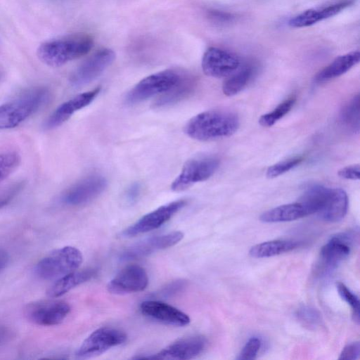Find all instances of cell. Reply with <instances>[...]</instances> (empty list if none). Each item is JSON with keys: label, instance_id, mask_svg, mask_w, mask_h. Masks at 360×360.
<instances>
[{"label": "cell", "instance_id": "cell-29", "mask_svg": "<svg viewBox=\"0 0 360 360\" xmlns=\"http://www.w3.org/2000/svg\"><path fill=\"white\" fill-rule=\"evenodd\" d=\"M20 163V157L16 152L0 153V182L7 179Z\"/></svg>", "mask_w": 360, "mask_h": 360}, {"label": "cell", "instance_id": "cell-28", "mask_svg": "<svg viewBox=\"0 0 360 360\" xmlns=\"http://www.w3.org/2000/svg\"><path fill=\"white\" fill-rule=\"evenodd\" d=\"M297 320L305 327L309 329H315L319 326L321 322V316L319 311L310 306L300 307L295 314Z\"/></svg>", "mask_w": 360, "mask_h": 360}, {"label": "cell", "instance_id": "cell-23", "mask_svg": "<svg viewBox=\"0 0 360 360\" xmlns=\"http://www.w3.org/2000/svg\"><path fill=\"white\" fill-rule=\"evenodd\" d=\"M255 71V66L251 63L239 68L224 82L223 93L227 96H233L240 92L252 79Z\"/></svg>", "mask_w": 360, "mask_h": 360}, {"label": "cell", "instance_id": "cell-20", "mask_svg": "<svg viewBox=\"0 0 360 360\" xmlns=\"http://www.w3.org/2000/svg\"><path fill=\"white\" fill-rule=\"evenodd\" d=\"M96 274L97 271L93 268L75 270L57 279L48 289L46 294L51 298L60 297L76 286L89 281Z\"/></svg>", "mask_w": 360, "mask_h": 360}, {"label": "cell", "instance_id": "cell-19", "mask_svg": "<svg viewBox=\"0 0 360 360\" xmlns=\"http://www.w3.org/2000/svg\"><path fill=\"white\" fill-rule=\"evenodd\" d=\"M348 209V197L342 188H329L324 203L316 214L321 219L328 222L342 220Z\"/></svg>", "mask_w": 360, "mask_h": 360}, {"label": "cell", "instance_id": "cell-5", "mask_svg": "<svg viewBox=\"0 0 360 360\" xmlns=\"http://www.w3.org/2000/svg\"><path fill=\"white\" fill-rule=\"evenodd\" d=\"M182 74L175 70H165L150 75L139 82L127 94L125 102L134 105L144 101L172 88Z\"/></svg>", "mask_w": 360, "mask_h": 360}, {"label": "cell", "instance_id": "cell-38", "mask_svg": "<svg viewBox=\"0 0 360 360\" xmlns=\"http://www.w3.org/2000/svg\"><path fill=\"white\" fill-rule=\"evenodd\" d=\"M208 15L213 21L219 23L228 22L233 19L231 14L216 10L209 11Z\"/></svg>", "mask_w": 360, "mask_h": 360}, {"label": "cell", "instance_id": "cell-16", "mask_svg": "<svg viewBox=\"0 0 360 360\" xmlns=\"http://www.w3.org/2000/svg\"><path fill=\"white\" fill-rule=\"evenodd\" d=\"M141 312L160 323L178 327L189 324L190 317L179 309L158 300H146L140 305Z\"/></svg>", "mask_w": 360, "mask_h": 360}, {"label": "cell", "instance_id": "cell-30", "mask_svg": "<svg viewBox=\"0 0 360 360\" xmlns=\"http://www.w3.org/2000/svg\"><path fill=\"white\" fill-rule=\"evenodd\" d=\"M319 8L306 10L289 20V25L292 27H306L321 21Z\"/></svg>", "mask_w": 360, "mask_h": 360}, {"label": "cell", "instance_id": "cell-22", "mask_svg": "<svg viewBox=\"0 0 360 360\" xmlns=\"http://www.w3.org/2000/svg\"><path fill=\"white\" fill-rule=\"evenodd\" d=\"M306 216L304 207L297 202L269 210L260 215L259 219L265 223H275L294 221Z\"/></svg>", "mask_w": 360, "mask_h": 360}, {"label": "cell", "instance_id": "cell-9", "mask_svg": "<svg viewBox=\"0 0 360 360\" xmlns=\"http://www.w3.org/2000/svg\"><path fill=\"white\" fill-rule=\"evenodd\" d=\"M115 52L103 49L89 57L72 73L70 82L75 87L88 84L99 77L114 61Z\"/></svg>", "mask_w": 360, "mask_h": 360}, {"label": "cell", "instance_id": "cell-34", "mask_svg": "<svg viewBox=\"0 0 360 360\" xmlns=\"http://www.w3.org/2000/svg\"><path fill=\"white\" fill-rule=\"evenodd\" d=\"M25 186L23 181L11 185L0 194V210L8 205L22 191Z\"/></svg>", "mask_w": 360, "mask_h": 360}, {"label": "cell", "instance_id": "cell-27", "mask_svg": "<svg viewBox=\"0 0 360 360\" xmlns=\"http://www.w3.org/2000/svg\"><path fill=\"white\" fill-rule=\"evenodd\" d=\"M295 102V98L292 96L279 104L271 112L262 115L259 119V123L262 127H270L284 117L291 110Z\"/></svg>", "mask_w": 360, "mask_h": 360}, {"label": "cell", "instance_id": "cell-32", "mask_svg": "<svg viewBox=\"0 0 360 360\" xmlns=\"http://www.w3.org/2000/svg\"><path fill=\"white\" fill-rule=\"evenodd\" d=\"M302 160L303 158L299 156L277 162L267 169L266 175L269 179L276 178L295 167Z\"/></svg>", "mask_w": 360, "mask_h": 360}, {"label": "cell", "instance_id": "cell-13", "mask_svg": "<svg viewBox=\"0 0 360 360\" xmlns=\"http://www.w3.org/2000/svg\"><path fill=\"white\" fill-rule=\"evenodd\" d=\"M107 186V181L101 175L87 176L68 188L62 195L63 203L70 206L87 204L101 195Z\"/></svg>", "mask_w": 360, "mask_h": 360}, {"label": "cell", "instance_id": "cell-39", "mask_svg": "<svg viewBox=\"0 0 360 360\" xmlns=\"http://www.w3.org/2000/svg\"><path fill=\"white\" fill-rule=\"evenodd\" d=\"M140 193V185L137 183H134L131 184L126 193V200L129 203L134 202Z\"/></svg>", "mask_w": 360, "mask_h": 360}, {"label": "cell", "instance_id": "cell-17", "mask_svg": "<svg viewBox=\"0 0 360 360\" xmlns=\"http://www.w3.org/2000/svg\"><path fill=\"white\" fill-rule=\"evenodd\" d=\"M101 87L78 94L60 104L45 121L44 127L52 129L65 122L75 112L89 105L99 94Z\"/></svg>", "mask_w": 360, "mask_h": 360}, {"label": "cell", "instance_id": "cell-14", "mask_svg": "<svg viewBox=\"0 0 360 360\" xmlns=\"http://www.w3.org/2000/svg\"><path fill=\"white\" fill-rule=\"evenodd\" d=\"M148 284L146 270L136 264L122 269L108 284L109 292L124 295L143 290Z\"/></svg>", "mask_w": 360, "mask_h": 360}, {"label": "cell", "instance_id": "cell-12", "mask_svg": "<svg viewBox=\"0 0 360 360\" xmlns=\"http://www.w3.org/2000/svg\"><path fill=\"white\" fill-rule=\"evenodd\" d=\"M205 338L200 335L190 336L176 340L156 354L137 356L136 359L186 360L201 354L206 347Z\"/></svg>", "mask_w": 360, "mask_h": 360}, {"label": "cell", "instance_id": "cell-4", "mask_svg": "<svg viewBox=\"0 0 360 360\" xmlns=\"http://www.w3.org/2000/svg\"><path fill=\"white\" fill-rule=\"evenodd\" d=\"M83 260L82 252L72 246L53 250L43 257L35 266V273L44 280L58 279L75 270Z\"/></svg>", "mask_w": 360, "mask_h": 360}, {"label": "cell", "instance_id": "cell-1", "mask_svg": "<svg viewBox=\"0 0 360 360\" xmlns=\"http://www.w3.org/2000/svg\"><path fill=\"white\" fill-rule=\"evenodd\" d=\"M240 126L235 113L221 110L200 112L186 123L184 131L191 138L209 141L229 137L235 134Z\"/></svg>", "mask_w": 360, "mask_h": 360}, {"label": "cell", "instance_id": "cell-18", "mask_svg": "<svg viewBox=\"0 0 360 360\" xmlns=\"http://www.w3.org/2000/svg\"><path fill=\"white\" fill-rule=\"evenodd\" d=\"M351 236L338 235L330 238L321 249V269L327 272L335 269L350 252ZM321 270V271H322Z\"/></svg>", "mask_w": 360, "mask_h": 360}, {"label": "cell", "instance_id": "cell-36", "mask_svg": "<svg viewBox=\"0 0 360 360\" xmlns=\"http://www.w3.org/2000/svg\"><path fill=\"white\" fill-rule=\"evenodd\" d=\"M360 354L359 342H354L346 345L342 350L339 359L340 360H356Z\"/></svg>", "mask_w": 360, "mask_h": 360}, {"label": "cell", "instance_id": "cell-2", "mask_svg": "<svg viewBox=\"0 0 360 360\" xmlns=\"http://www.w3.org/2000/svg\"><path fill=\"white\" fill-rule=\"evenodd\" d=\"M93 46L91 36L72 34L42 43L37 49V56L47 65L59 67L87 54Z\"/></svg>", "mask_w": 360, "mask_h": 360}, {"label": "cell", "instance_id": "cell-3", "mask_svg": "<svg viewBox=\"0 0 360 360\" xmlns=\"http://www.w3.org/2000/svg\"><path fill=\"white\" fill-rule=\"evenodd\" d=\"M50 98L46 87H34L0 105V130L13 129L41 109Z\"/></svg>", "mask_w": 360, "mask_h": 360}, {"label": "cell", "instance_id": "cell-7", "mask_svg": "<svg viewBox=\"0 0 360 360\" xmlns=\"http://www.w3.org/2000/svg\"><path fill=\"white\" fill-rule=\"evenodd\" d=\"M126 333L120 329L102 327L92 332L82 343L76 352L80 359L98 356L112 347L126 342Z\"/></svg>", "mask_w": 360, "mask_h": 360}, {"label": "cell", "instance_id": "cell-21", "mask_svg": "<svg viewBox=\"0 0 360 360\" xmlns=\"http://www.w3.org/2000/svg\"><path fill=\"white\" fill-rule=\"evenodd\" d=\"M360 60V52L352 51L338 56L328 65L319 71L314 79L316 82L321 83L341 76Z\"/></svg>", "mask_w": 360, "mask_h": 360}, {"label": "cell", "instance_id": "cell-6", "mask_svg": "<svg viewBox=\"0 0 360 360\" xmlns=\"http://www.w3.org/2000/svg\"><path fill=\"white\" fill-rule=\"evenodd\" d=\"M219 165V160L213 156H202L188 160L172 183L171 189L179 192L194 184L204 181L214 174Z\"/></svg>", "mask_w": 360, "mask_h": 360}, {"label": "cell", "instance_id": "cell-41", "mask_svg": "<svg viewBox=\"0 0 360 360\" xmlns=\"http://www.w3.org/2000/svg\"><path fill=\"white\" fill-rule=\"evenodd\" d=\"M8 261L9 257L8 253L3 250H0V273L6 267Z\"/></svg>", "mask_w": 360, "mask_h": 360}, {"label": "cell", "instance_id": "cell-8", "mask_svg": "<svg viewBox=\"0 0 360 360\" xmlns=\"http://www.w3.org/2000/svg\"><path fill=\"white\" fill-rule=\"evenodd\" d=\"M70 311L68 303L56 300L32 302L25 308V316L32 323L43 326L60 323Z\"/></svg>", "mask_w": 360, "mask_h": 360}, {"label": "cell", "instance_id": "cell-15", "mask_svg": "<svg viewBox=\"0 0 360 360\" xmlns=\"http://www.w3.org/2000/svg\"><path fill=\"white\" fill-rule=\"evenodd\" d=\"M183 238L184 233L181 231H172L148 238L127 248L121 254L120 259L127 261L146 257L157 251L174 246Z\"/></svg>", "mask_w": 360, "mask_h": 360}, {"label": "cell", "instance_id": "cell-10", "mask_svg": "<svg viewBox=\"0 0 360 360\" xmlns=\"http://www.w3.org/2000/svg\"><path fill=\"white\" fill-rule=\"evenodd\" d=\"M186 203L185 200H179L162 205L145 214L124 230L122 236L133 237L158 229L181 210Z\"/></svg>", "mask_w": 360, "mask_h": 360}, {"label": "cell", "instance_id": "cell-33", "mask_svg": "<svg viewBox=\"0 0 360 360\" xmlns=\"http://www.w3.org/2000/svg\"><path fill=\"white\" fill-rule=\"evenodd\" d=\"M261 341L259 338L253 337L249 339L246 342L241 352H240L237 359L238 360H252L260 349Z\"/></svg>", "mask_w": 360, "mask_h": 360}, {"label": "cell", "instance_id": "cell-26", "mask_svg": "<svg viewBox=\"0 0 360 360\" xmlns=\"http://www.w3.org/2000/svg\"><path fill=\"white\" fill-rule=\"evenodd\" d=\"M359 95L357 94L342 110L341 121L349 129L359 132Z\"/></svg>", "mask_w": 360, "mask_h": 360}, {"label": "cell", "instance_id": "cell-40", "mask_svg": "<svg viewBox=\"0 0 360 360\" xmlns=\"http://www.w3.org/2000/svg\"><path fill=\"white\" fill-rule=\"evenodd\" d=\"M13 336L11 330L4 325H0V348L9 342Z\"/></svg>", "mask_w": 360, "mask_h": 360}, {"label": "cell", "instance_id": "cell-11", "mask_svg": "<svg viewBox=\"0 0 360 360\" xmlns=\"http://www.w3.org/2000/svg\"><path fill=\"white\" fill-rule=\"evenodd\" d=\"M240 66V60L235 54L217 47H210L202 58L203 72L212 77H227Z\"/></svg>", "mask_w": 360, "mask_h": 360}, {"label": "cell", "instance_id": "cell-31", "mask_svg": "<svg viewBox=\"0 0 360 360\" xmlns=\"http://www.w3.org/2000/svg\"><path fill=\"white\" fill-rule=\"evenodd\" d=\"M336 288L340 296L351 306L353 311V320L357 324H359V300L358 297L341 282L336 283Z\"/></svg>", "mask_w": 360, "mask_h": 360}, {"label": "cell", "instance_id": "cell-35", "mask_svg": "<svg viewBox=\"0 0 360 360\" xmlns=\"http://www.w3.org/2000/svg\"><path fill=\"white\" fill-rule=\"evenodd\" d=\"M186 281L184 280H176L163 287L155 294L158 297H169L176 295L186 287Z\"/></svg>", "mask_w": 360, "mask_h": 360}, {"label": "cell", "instance_id": "cell-37", "mask_svg": "<svg viewBox=\"0 0 360 360\" xmlns=\"http://www.w3.org/2000/svg\"><path fill=\"white\" fill-rule=\"evenodd\" d=\"M338 175L347 180H359L360 178L359 164L352 165L341 168L338 172Z\"/></svg>", "mask_w": 360, "mask_h": 360}, {"label": "cell", "instance_id": "cell-24", "mask_svg": "<svg viewBox=\"0 0 360 360\" xmlns=\"http://www.w3.org/2000/svg\"><path fill=\"white\" fill-rule=\"evenodd\" d=\"M299 246L300 243L293 240H270L252 246L249 251V254L255 258L270 257L288 252Z\"/></svg>", "mask_w": 360, "mask_h": 360}, {"label": "cell", "instance_id": "cell-25", "mask_svg": "<svg viewBox=\"0 0 360 360\" xmlns=\"http://www.w3.org/2000/svg\"><path fill=\"white\" fill-rule=\"evenodd\" d=\"M194 87V80L188 75H182L179 81L169 90L162 94L155 105L158 107L174 103L186 97Z\"/></svg>", "mask_w": 360, "mask_h": 360}]
</instances>
